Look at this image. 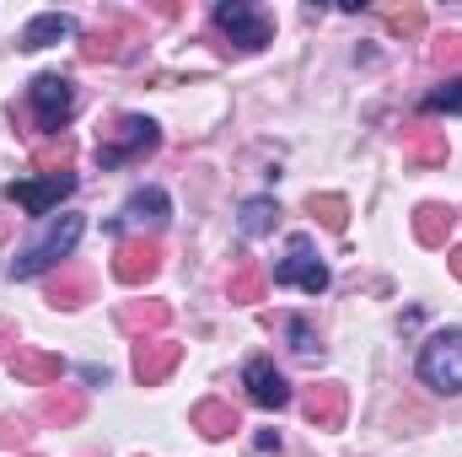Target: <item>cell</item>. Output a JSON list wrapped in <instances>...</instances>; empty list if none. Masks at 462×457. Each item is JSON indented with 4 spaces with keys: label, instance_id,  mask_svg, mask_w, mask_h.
Wrapping results in <instances>:
<instances>
[{
    "label": "cell",
    "instance_id": "obj_9",
    "mask_svg": "<svg viewBox=\"0 0 462 457\" xmlns=\"http://www.w3.org/2000/svg\"><path fill=\"white\" fill-rule=\"evenodd\" d=\"M162 269V242L156 237H124L114 247V275L124 285H145Z\"/></svg>",
    "mask_w": 462,
    "mask_h": 457
},
{
    "label": "cell",
    "instance_id": "obj_14",
    "mask_svg": "<svg viewBox=\"0 0 462 457\" xmlns=\"http://www.w3.org/2000/svg\"><path fill=\"white\" fill-rule=\"evenodd\" d=\"M194 431L205 436V442H226V436H236L242 431V420H236V409H231L226 398H205V404H194Z\"/></svg>",
    "mask_w": 462,
    "mask_h": 457
},
{
    "label": "cell",
    "instance_id": "obj_2",
    "mask_svg": "<svg viewBox=\"0 0 462 457\" xmlns=\"http://www.w3.org/2000/svg\"><path fill=\"white\" fill-rule=\"evenodd\" d=\"M156 124L151 118H140V114H124L114 118L103 135H97V162L103 167H118V162H134V156H145V151H156Z\"/></svg>",
    "mask_w": 462,
    "mask_h": 457
},
{
    "label": "cell",
    "instance_id": "obj_10",
    "mask_svg": "<svg viewBox=\"0 0 462 457\" xmlns=\"http://www.w3.org/2000/svg\"><path fill=\"white\" fill-rule=\"evenodd\" d=\"M178 360H183V344L167 340V334H151V340L134 344V382L156 387V382H167L178 371Z\"/></svg>",
    "mask_w": 462,
    "mask_h": 457
},
{
    "label": "cell",
    "instance_id": "obj_11",
    "mask_svg": "<svg viewBox=\"0 0 462 457\" xmlns=\"http://www.w3.org/2000/svg\"><path fill=\"white\" fill-rule=\"evenodd\" d=\"M301 415H307L318 431H339V425H345V415H349V387H345V382H318V387H307Z\"/></svg>",
    "mask_w": 462,
    "mask_h": 457
},
{
    "label": "cell",
    "instance_id": "obj_1",
    "mask_svg": "<svg viewBox=\"0 0 462 457\" xmlns=\"http://www.w3.org/2000/svg\"><path fill=\"white\" fill-rule=\"evenodd\" d=\"M76 237H81V216H60V221H49V231H43L32 247H22V258H11V280H38L43 269H54L60 258H70Z\"/></svg>",
    "mask_w": 462,
    "mask_h": 457
},
{
    "label": "cell",
    "instance_id": "obj_6",
    "mask_svg": "<svg viewBox=\"0 0 462 457\" xmlns=\"http://www.w3.org/2000/svg\"><path fill=\"white\" fill-rule=\"evenodd\" d=\"M134 43H140V22H129V16H108L103 27H92V33L81 38V60H87V65L129 60V54H134Z\"/></svg>",
    "mask_w": 462,
    "mask_h": 457
},
{
    "label": "cell",
    "instance_id": "obj_16",
    "mask_svg": "<svg viewBox=\"0 0 462 457\" xmlns=\"http://www.w3.org/2000/svg\"><path fill=\"white\" fill-rule=\"evenodd\" d=\"M118 323H124L129 334H140V340H151V334H162V329L172 323V307H167V302H156V296H145V302H124V312H118Z\"/></svg>",
    "mask_w": 462,
    "mask_h": 457
},
{
    "label": "cell",
    "instance_id": "obj_19",
    "mask_svg": "<svg viewBox=\"0 0 462 457\" xmlns=\"http://www.w3.org/2000/svg\"><path fill=\"white\" fill-rule=\"evenodd\" d=\"M226 291H231V302H242V307L263 302V291H269V275H263V264H258V258H242V264L231 269Z\"/></svg>",
    "mask_w": 462,
    "mask_h": 457
},
{
    "label": "cell",
    "instance_id": "obj_32",
    "mask_svg": "<svg viewBox=\"0 0 462 457\" xmlns=\"http://www.w3.org/2000/svg\"><path fill=\"white\" fill-rule=\"evenodd\" d=\"M447 264H452V275H457V280H462V242H457V247H452V253H447Z\"/></svg>",
    "mask_w": 462,
    "mask_h": 457
},
{
    "label": "cell",
    "instance_id": "obj_3",
    "mask_svg": "<svg viewBox=\"0 0 462 457\" xmlns=\"http://www.w3.org/2000/svg\"><path fill=\"white\" fill-rule=\"evenodd\" d=\"M420 377L436 393H462V329H447L420 350Z\"/></svg>",
    "mask_w": 462,
    "mask_h": 457
},
{
    "label": "cell",
    "instance_id": "obj_5",
    "mask_svg": "<svg viewBox=\"0 0 462 457\" xmlns=\"http://www.w3.org/2000/svg\"><path fill=\"white\" fill-rule=\"evenodd\" d=\"M216 27L226 33L236 49H247V54H253V49H263V43H269V33H274V27H269V16H263L258 5H247V0H221V5H216Z\"/></svg>",
    "mask_w": 462,
    "mask_h": 457
},
{
    "label": "cell",
    "instance_id": "obj_29",
    "mask_svg": "<svg viewBox=\"0 0 462 457\" xmlns=\"http://www.w3.org/2000/svg\"><path fill=\"white\" fill-rule=\"evenodd\" d=\"M285 334H291V350H296V355H318V350H323L307 318H291V323H285Z\"/></svg>",
    "mask_w": 462,
    "mask_h": 457
},
{
    "label": "cell",
    "instance_id": "obj_21",
    "mask_svg": "<svg viewBox=\"0 0 462 457\" xmlns=\"http://www.w3.org/2000/svg\"><path fill=\"white\" fill-rule=\"evenodd\" d=\"M167 216H172V205H167L162 189H140V194H129V205H124V221H140V227H162Z\"/></svg>",
    "mask_w": 462,
    "mask_h": 457
},
{
    "label": "cell",
    "instance_id": "obj_15",
    "mask_svg": "<svg viewBox=\"0 0 462 457\" xmlns=\"http://www.w3.org/2000/svg\"><path fill=\"white\" fill-rule=\"evenodd\" d=\"M452 227H457V210L441 205V200H430V205L414 210V242H425V247H447Z\"/></svg>",
    "mask_w": 462,
    "mask_h": 457
},
{
    "label": "cell",
    "instance_id": "obj_33",
    "mask_svg": "<svg viewBox=\"0 0 462 457\" xmlns=\"http://www.w3.org/2000/svg\"><path fill=\"white\" fill-rule=\"evenodd\" d=\"M5 227H11V221H5V216H0V242H5Z\"/></svg>",
    "mask_w": 462,
    "mask_h": 457
},
{
    "label": "cell",
    "instance_id": "obj_25",
    "mask_svg": "<svg viewBox=\"0 0 462 457\" xmlns=\"http://www.w3.org/2000/svg\"><path fill=\"white\" fill-rule=\"evenodd\" d=\"M274 216H280L274 200H247V205H242V231H247V237H263V231H274Z\"/></svg>",
    "mask_w": 462,
    "mask_h": 457
},
{
    "label": "cell",
    "instance_id": "obj_26",
    "mask_svg": "<svg viewBox=\"0 0 462 457\" xmlns=\"http://www.w3.org/2000/svg\"><path fill=\"white\" fill-rule=\"evenodd\" d=\"M382 22H387V33H398V38H414V33L425 27V11H420V5H393V11H382Z\"/></svg>",
    "mask_w": 462,
    "mask_h": 457
},
{
    "label": "cell",
    "instance_id": "obj_4",
    "mask_svg": "<svg viewBox=\"0 0 462 457\" xmlns=\"http://www.w3.org/2000/svg\"><path fill=\"white\" fill-rule=\"evenodd\" d=\"M27 92H32V108H38V124H43V129H54V135H60V129L70 124V114H76V87H70L60 70L32 76V87H27Z\"/></svg>",
    "mask_w": 462,
    "mask_h": 457
},
{
    "label": "cell",
    "instance_id": "obj_24",
    "mask_svg": "<svg viewBox=\"0 0 462 457\" xmlns=\"http://www.w3.org/2000/svg\"><path fill=\"white\" fill-rule=\"evenodd\" d=\"M32 162L43 167V173H70V162H76V145L60 135V140H49V145H38L32 151Z\"/></svg>",
    "mask_w": 462,
    "mask_h": 457
},
{
    "label": "cell",
    "instance_id": "obj_28",
    "mask_svg": "<svg viewBox=\"0 0 462 457\" xmlns=\"http://www.w3.org/2000/svg\"><path fill=\"white\" fill-rule=\"evenodd\" d=\"M430 60H436L441 70H457V65H462V33H447V38H436V43H430Z\"/></svg>",
    "mask_w": 462,
    "mask_h": 457
},
{
    "label": "cell",
    "instance_id": "obj_30",
    "mask_svg": "<svg viewBox=\"0 0 462 457\" xmlns=\"http://www.w3.org/2000/svg\"><path fill=\"white\" fill-rule=\"evenodd\" d=\"M27 436H32V425L22 420V415H5L0 420V447L11 452V447H27Z\"/></svg>",
    "mask_w": 462,
    "mask_h": 457
},
{
    "label": "cell",
    "instance_id": "obj_17",
    "mask_svg": "<svg viewBox=\"0 0 462 457\" xmlns=\"http://www.w3.org/2000/svg\"><path fill=\"white\" fill-rule=\"evenodd\" d=\"M60 38H76V22H70L65 11H43V16H32V22L22 27L16 49H49V43H60Z\"/></svg>",
    "mask_w": 462,
    "mask_h": 457
},
{
    "label": "cell",
    "instance_id": "obj_13",
    "mask_svg": "<svg viewBox=\"0 0 462 457\" xmlns=\"http://www.w3.org/2000/svg\"><path fill=\"white\" fill-rule=\"evenodd\" d=\"M60 355H49V350H32V344H16V355H11V377L16 382H27V387H54L60 382Z\"/></svg>",
    "mask_w": 462,
    "mask_h": 457
},
{
    "label": "cell",
    "instance_id": "obj_7",
    "mask_svg": "<svg viewBox=\"0 0 462 457\" xmlns=\"http://www.w3.org/2000/svg\"><path fill=\"white\" fill-rule=\"evenodd\" d=\"M76 194V173H43V178H32V183H11L5 189V200L11 205H22L27 216H49L60 200H70Z\"/></svg>",
    "mask_w": 462,
    "mask_h": 457
},
{
    "label": "cell",
    "instance_id": "obj_8",
    "mask_svg": "<svg viewBox=\"0 0 462 457\" xmlns=\"http://www.w3.org/2000/svg\"><path fill=\"white\" fill-rule=\"evenodd\" d=\"M274 285H301L307 296H323V291H328V269L312 258V242H307V237H296V242H291V258L274 264Z\"/></svg>",
    "mask_w": 462,
    "mask_h": 457
},
{
    "label": "cell",
    "instance_id": "obj_12",
    "mask_svg": "<svg viewBox=\"0 0 462 457\" xmlns=\"http://www.w3.org/2000/svg\"><path fill=\"white\" fill-rule=\"evenodd\" d=\"M242 382H247V398H253L258 409H285V404H291V387H285V377L274 371V360H247Z\"/></svg>",
    "mask_w": 462,
    "mask_h": 457
},
{
    "label": "cell",
    "instance_id": "obj_23",
    "mask_svg": "<svg viewBox=\"0 0 462 457\" xmlns=\"http://www.w3.org/2000/svg\"><path fill=\"white\" fill-rule=\"evenodd\" d=\"M307 216H318L328 231H345L349 227V200L345 194H312V200H307Z\"/></svg>",
    "mask_w": 462,
    "mask_h": 457
},
{
    "label": "cell",
    "instance_id": "obj_22",
    "mask_svg": "<svg viewBox=\"0 0 462 457\" xmlns=\"http://www.w3.org/2000/svg\"><path fill=\"white\" fill-rule=\"evenodd\" d=\"M81 409H87V398H81L76 387H49V393H43V420H49V425H76Z\"/></svg>",
    "mask_w": 462,
    "mask_h": 457
},
{
    "label": "cell",
    "instance_id": "obj_27",
    "mask_svg": "<svg viewBox=\"0 0 462 457\" xmlns=\"http://www.w3.org/2000/svg\"><path fill=\"white\" fill-rule=\"evenodd\" d=\"M425 114H462V76H457V81H447L441 92H430V98H425Z\"/></svg>",
    "mask_w": 462,
    "mask_h": 457
},
{
    "label": "cell",
    "instance_id": "obj_20",
    "mask_svg": "<svg viewBox=\"0 0 462 457\" xmlns=\"http://www.w3.org/2000/svg\"><path fill=\"white\" fill-rule=\"evenodd\" d=\"M403 156L414 167H441L447 162V135L441 129H409L403 135Z\"/></svg>",
    "mask_w": 462,
    "mask_h": 457
},
{
    "label": "cell",
    "instance_id": "obj_31",
    "mask_svg": "<svg viewBox=\"0 0 462 457\" xmlns=\"http://www.w3.org/2000/svg\"><path fill=\"white\" fill-rule=\"evenodd\" d=\"M0 355H5V360L16 355V323H5V318H0Z\"/></svg>",
    "mask_w": 462,
    "mask_h": 457
},
{
    "label": "cell",
    "instance_id": "obj_18",
    "mask_svg": "<svg viewBox=\"0 0 462 457\" xmlns=\"http://www.w3.org/2000/svg\"><path fill=\"white\" fill-rule=\"evenodd\" d=\"M92 302V275L81 269V264H70V269H60L54 280H49V307H87Z\"/></svg>",
    "mask_w": 462,
    "mask_h": 457
}]
</instances>
